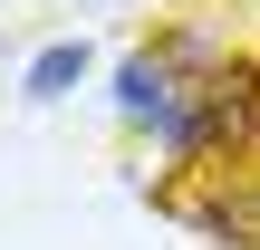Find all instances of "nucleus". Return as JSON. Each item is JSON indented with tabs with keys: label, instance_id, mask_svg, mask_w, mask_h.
Listing matches in <instances>:
<instances>
[{
	"label": "nucleus",
	"instance_id": "obj_3",
	"mask_svg": "<svg viewBox=\"0 0 260 250\" xmlns=\"http://www.w3.org/2000/svg\"><path fill=\"white\" fill-rule=\"evenodd\" d=\"M77 77H87V39H48V48L29 58V87H19V96H39V106H48V96H68Z\"/></svg>",
	"mask_w": 260,
	"mask_h": 250
},
{
	"label": "nucleus",
	"instance_id": "obj_2",
	"mask_svg": "<svg viewBox=\"0 0 260 250\" xmlns=\"http://www.w3.org/2000/svg\"><path fill=\"white\" fill-rule=\"evenodd\" d=\"M193 231H212L222 250H260V183H222L193 202Z\"/></svg>",
	"mask_w": 260,
	"mask_h": 250
},
{
	"label": "nucleus",
	"instance_id": "obj_1",
	"mask_svg": "<svg viewBox=\"0 0 260 250\" xmlns=\"http://www.w3.org/2000/svg\"><path fill=\"white\" fill-rule=\"evenodd\" d=\"M174 106H183V77H174V67H164L154 48L116 67V116H135V125H164Z\"/></svg>",
	"mask_w": 260,
	"mask_h": 250
}]
</instances>
